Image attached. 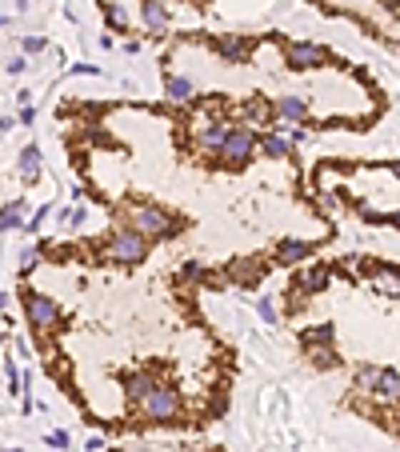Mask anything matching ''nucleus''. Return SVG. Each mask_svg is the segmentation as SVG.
<instances>
[{"label":"nucleus","instance_id":"bb28decb","mask_svg":"<svg viewBox=\"0 0 400 452\" xmlns=\"http://www.w3.org/2000/svg\"><path fill=\"white\" fill-rule=\"evenodd\" d=\"M49 444H52V448H69V432H49Z\"/></svg>","mask_w":400,"mask_h":452},{"label":"nucleus","instance_id":"f03ea898","mask_svg":"<svg viewBox=\"0 0 400 452\" xmlns=\"http://www.w3.org/2000/svg\"><path fill=\"white\" fill-rule=\"evenodd\" d=\"M256 141L260 136L252 132V124H236V129H229L224 144L212 152V161H216L220 169H244V164L256 156Z\"/></svg>","mask_w":400,"mask_h":452},{"label":"nucleus","instance_id":"f3484780","mask_svg":"<svg viewBox=\"0 0 400 452\" xmlns=\"http://www.w3.org/2000/svg\"><path fill=\"white\" fill-rule=\"evenodd\" d=\"M260 276H264V264H256V261H236V264L229 268V281L240 284V288H252Z\"/></svg>","mask_w":400,"mask_h":452},{"label":"nucleus","instance_id":"423d86ee","mask_svg":"<svg viewBox=\"0 0 400 452\" xmlns=\"http://www.w3.org/2000/svg\"><path fill=\"white\" fill-rule=\"evenodd\" d=\"M284 61H289V69L309 72V69H320V64L329 61V52L320 49V44H312V41H289L284 44Z\"/></svg>","mask_w":400,"mask_h":452},{"label":"nucleus","instance_id":"2eb2a0df","mask_svg":"<svg viewBox=\"0 0 400 452\" xmlns=\"http://www.w3.org/2000/svg\"><path fill=\"white\" fill-rule=\"evenodd\" d=\"M369 388L376 392L380 401L400 404V376H396V372H384V368H376V372H372V384H369Z\"/></svg>","mask_w":400,"mask_h":452},{"label":"nucleus","instance_id":"dca6fc26","mask_svg":"<svg viewBox=\"0 0 400 452\" xmlns=\"http://www.w3.org/2000/svg\"><path fill=\"white\" fill-rule=\"evenodd\" d=\"M140 16H144L149 36H164V32H169V16L160 9V0H140Z\"/></svg>","mask_w":400,"mask_h":452},{"label":"nucleus","instance_id":"4468645a","mask_svg":"<svg viewBox=\"0 0 400 452\" xmlns=\"http://www.w3.org/2000/svg\"><path fill=\"white\" fill-rule=\"evenodd\" d=\"M156 381L160 376H152V372H129V381H124V401H129V408H140V401L149 396V388Z\"/></svg>","mask_w":400,"mask_h":452},{"label":"nucleus","instance_id":"a878e982","mask_svg":"<svg viewBox=\"0 0 400 452\" xmlns=\"http://www.w3.org/2000/svg\"><path fill=\"white\" fill-rule=\"evenodd\" d=\"M256 312L264 316V321H276V308H272V301H269V296H260V301H256Z\"/></svg>","mask_w":400,"mask_h":452},{"label":"nucleus","instance_id":"9d476101","mask_svg":"<svg viewBox=\"0 0 400 452\" xmlns=\"http://www.w3.org/2000/svg\"><path fill=\"white\" fill-rule=\"evenodd\" d=\"M164 96L172 104H192L196 101V81L192 76H176V72H164Z\"/></svg>","mask_w":400,"mask_h":452},{"label":"nucleus","instance_id":"6ab92c4d","mask_svg":"<svg viewBox=\"0 0 400 452\" xmlns=\"http://www.w3.org/2000/svg\"><path fill=\"white\" fill-rule=\"evenodd\" d=\"M324 284H329V268L324 264H312L304 276H296V288H304V292H320Z\"/></svg>","mask_w":400,"mask_h":452},{"label":"nucleus","instance_id":"f257e3e1","mask_svg":"<svg viewBox=\"0 0 400 452\" xmlns=\"http://www.w3.org/2000/svg\"><path fill=\"white\" fill-rule=\"evenodd\" d=\"M124 228L140 232L149 244H160V241H169V236H176L184 224L169 209H160V204H132L129 216H124Z\"/></svg>","mask_w":400,"mask_h":452},{"label":"nucleus","instance_id":"b1692460","mask_svg":"<svg viewBox=\"0 0 400 452\" xmlns=\"http://www.w3.org/2000/svg\"><path fill=\"white\" fill-rule=\"evenodd\" d=\"M44 261V244H32V248H24L20 252V268L29 272V268H36V264Z\"/></svg>","mask_w":400,"mask_h":452},{"label":"nucleus","instance_id":"ddd939ff","mask_svg":"<svg viewBox=\"0 0 400 452\" xmlns=\"http://www.w3.org/2000/svg\"><path fill=\"white\" fill-rule=\"evenodd\" d=\"M256 144H260V152H264L269 161H289V156H292V149H296V144H292V141H289V136H284L280 129L264 132V136H260Z\"/></svg>","mask_w":400,"mask_h":452},{"label":"nucleus","instance_id":"39448f33","mask_svg":"<svg viewBox=\"0 0 400 452\" xmlns=\"http://www.w3.org/2000/svg\"><path fill=\"white\" fill-rule=\"evenodd\" d=\"M104 256L116 261V264H140L144 256H149V241H144L140 232H132V228L120 224V228L109 236V244H104Z\"/></svg>","mask_w":400,"mask_h":452},{"label":"nucleus","instance_id":"a211bd4d","mask_svg":"<svg viewBox=\"0 0 400 452\" xmlns=\"http://www.w3.org/2000/svg\"><path fill=\"white\" fill-rule=\"evenodd\" d=\"M312 256V244L309 241H280L276 244V264H300Z\"/></svg>","mask_w":400,"mask_h":452},{"label":"nucleus","instance_id":"aec40b11","mask_svg":"<svg viewBox=\"0 0 400 452\" xmlns=\"http://www.w3.org/2000/svg\"><path fill=\"white\" fill-rule=\"evenodd\" d=\"M20 216H24V201H12V204H4V209H0V236H4V232H12V228H20Z\"/></svg>","mask_w":400,"mask_h":452},{"label":"nucleus","instance_id":"412c9836","mask_svg":"<svg viewBox=\"0 0 400 452\" xmlns=\"http://www.w3.org/2000/svg\"><path fill=\"white\" fill-rule=\"evenodd\" d=\"M100 9H104V21H109V29H112V32H129V12L120 9L116 0H104Z\"/></svg>","mask_w":400,"mask_h":452},{"label":"nucleus","instance_id":"20e7f679","mask_svg":"<svg viewBox=\"0 0 400 452\" xmlns=\"http://www.w3.org/2000/svg\"><path fill=\"white\" fill-rule=\"evenodd\" d=\"M180 408H184V401H180V388L169 381H156L149 388V396L140 401V412L149 416V421H176Z\"/></svg>","mask_w":400,"mask_h":452},{"label":"nucleus","instance_id":"f8f14e48","mask_svg":"<svg viewBox=\"0 0 400 452\" xmlns=\"http://www.w3.org/2000/svg\"><path fill=\"white\" fill-rule=\"evenodd\" d=\"M224 136H229V124H224V121H204V124L196 129V149L212 156V152L224 144Z\"/></svg>","mask_w":400,"mask_h":452},{"label":"nucleus","instance_id":"c85d7f7f","mask_svg":"<svg viewBox=\"0 0 400 452\" xmlns=\"http://www.w3.org/2000/svg\"><path fill=\"white\" fill-rule=\"evenodd\" d=\"M4 304H9V296H4V292H0V308H4Z\"/></svg>","mask_w":400,"mask_h":452},{"label":"nucleus","instance_id":"6e6552de","mask_svg":"<svg viewBox=\"0 0 400 452\" xmlns=\"http://www.w3.org/2000/svg\"><path fill=\"white\" fill-rule=\"evenodd\" d=\"M212 49H216V56L224 64H240L244 56H249L252 41H249V36H236V32H224V36H216V41H212Z\"/></svg>","mask_w":400,"mask_h":452},{"label":"nucleus","instance_id":"9b49d317","mask_svg":"<svg viewBox=\"0 0 400 452\" xmlns=\"http://www.w3.org/2000/svg\"><path fill=\"white\" fill-rule=\"evenodd\" d=\"M240 116L249 124H256V129H272L276 124V112H272L269 101H260V96H249V101L240 104Z\"/></svg>","mask_w":400,"mask_h":452},{"label":"nucleus","instance_id":"7ed1b4c3","mask_svg":"<svg viewBox=\"0 0 400 452\" xmlns=\"http://www.w3.org/2000/svg\"><path fill=\"white\" fill-rule=\"evenodd\" d=\"M20 301H24V321L32 324V332H36V336H44V332H56L60 324H64V312H60V304L52 301V296H44V292L24 288V292H20Z\"/></svg>","mask_w":400,"mask_h":452},{"label":"nucleus","instance_id":"393cba45","mask_svg":"<svg viewBox=\"0 0 400 452\" xmlns=\"http://www.w3.org/2000/svg\"><path fill=\"white\" fill-rule=\"evenodd\" d=\"M44 49H49L44 36H24V52H29V56H36V52H44Z\"/></svg>","mask_w":400,"mask_h":452},{"label":"nucleus","instance_id":"0eeeda50","mask_svg":"<svg viewBox=\"0 0 400 452\" xmlns=\"http://www.w3.org/2000/svg\"><path fill=\"white\" fill-rule=\"evenodd\" d=\"M272 112H276V124H304L309 121V104H304V96H296V92L276 96V101H272Z\"/></svg>","mask_w":400,"mask_h":452},{"label":"nucleus","instance_id":"c756f323","mask_svg":"<svg viewBox=\"0 0 400 452\" xmlns=\"http://www.w3.org/2000/svg\"><path fill=\"white\" fill-rule=\"evenodd\" d=\"M9 452H24V448H9Z\"/></svg>","mask_w":400,"mask_h":452},{"label":"nucleus","instance_id":"7c9ffc66","mask_svg":"<svg viewBox=\"0 0 400 452\" xmlns=\"http://www.w3.org/2000/svg\"><path fill=\"white\" fill-rule=\"evenodd\" d=\"M396 24H400V9H396Z\"/></svg>","mask_w":400,"mask_h":452},{"label":"nucleus","instance_id":"5701e85b","mask_svg":"<svg viewBox=\"0 0 400 452\" xmlns=\"http://www.w3.org/2000/svg\"><path fill=\"white\" fill-rule=\"evenodd\" d=\"M180 276H184V281H192V284H200V281H209V268H204L200 261H184Z\"/></svg>","mask_w":400,"mask_h":452},{"label":"nucleus","instance_id":"cd10ccee","mask_svg":"<svg viewBox=\"0 0 400 452\" xmlns=\"http://www.w3.org/2000/svg\"><path fill=\"white\" fill-rule=\"evenodd\" d=\"M24 69H29V61H24V56H16V61H9V72H12V76H16V72H24Z\"/></svg>","mask_w":400,"mask_h":452},{"label":"nucleus","instance_id":"1a4fd4ad","mask_svg":"<svg viewBox=\"0 0 400 452\" xmlns=\"http://www.w3.org/2000/svg\"><path fill=\"white\" fill-rule=\"evenodd\" d=\"M364 272H372V281H376L380 292H389V296H400V268L396 264H380V261H360Z\"/></svg>","mask_w":400,"mask_h":452},{"label":"nucleus","instance_id":"4be33fe9","mask_svg":"<svg viewBox=\"0 0 400 452\" xmlns=\"http://www.w3.org/2000/svg\"><path fill=\"white\" fill-rule=\"evenodd\" d=\"M20 176H24V181H36L40 176V149L36 144H29V149L20 152Z\"/></svg>","mask_w":400,"mask_h":452}]
</instances>
